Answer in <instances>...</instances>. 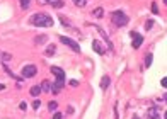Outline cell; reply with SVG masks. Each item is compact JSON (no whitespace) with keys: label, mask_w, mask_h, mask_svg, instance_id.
Instances as JSON below:
<instances>
[{"label":"cell","mask_w":167,"mask_h":119,"mask_svg":"<svg viewBox=\"0 0 167 119\" xmlns=\"http://www.w3.org/2000/svg\"><path fill=\"white\" fill-rule=\"evenodd\" d=\"M92 14H94V17H97V19H101V17H102V9H101V7L94 9V12H92Z\"/></svg>","instance_id":"cell-17"},{"label":"cell","mask_w":167,"mask_h":119,"mask_svg":"<svg viewBox=\"0 0 167 119\" xmlns=\"http://www.w3.org/2000/svg\"><path fill=\"white\" fill-rule=\"evenodd\" d=\"M148 118H150V119H160V118H159V114H157V111H155V109H152V111L148 112Z\"/></svg>","instance_id":"cell-20"},{"label":"cell","mask_w":167,"mask_h":119,"mask_svg":"<svg viewBox=\"0 0 167 119\" xmlns=\"http://www.w3.org/2000/svg\"><path fill=\"white\" fill-rule=\"evenodd\" d=\"M56 51V46L55 44H48V48H46V51H44V55L46 56H53Z\"/></svg>","instance_id":"cell-12"},{"label":"cell","mask_w":167,"mask_h":119,"mask_svg":"<svg viewBox=\"0 0 167 119\" xmlns=\"http://www.w3.org/2000/svg\"><path fill=\"white\" fill-rule=\"evenodd\" d=\"M152 26H153V21H148V22L145 24V29H150Z\"/></svg>","instance_id":"cell-27"},{"label":"cell","mask_w":167,"mask_h":119,"mask_svg":"<svg viewBox=\"0 0 167 119\" xmlns=\"http://www.w3.org/2000/svg\"><path fill=\"white\" fill-rule=\"evenodd\" d=\"M29 22H31L33 26H36V27H51V26L55 24V21H53L48 14H44V12H39V14L31 15Z\"/></svg>","instance_id":"cell-1"},{"label":"cell","mask_w":167,"mask_h":119,"mask_svg":"<svg viewBox=\"0 0 167 119\" xmlns=\"http://www.w3.org/2000/svg\"><path fill=\"white\" fill-rule=\"evenodd\" d=\"M164 119H167V111H166V112H164Z\"/></svg>","instance_id":"cell-32"},{"label":"cell","mask_w":167,"mask_h":119,"mask_svg":"<svg viewBox=\"0 0 167 119\" xmlns=\"http://www.w3.org/2000/svg\"><path fill=\"white\" fill-rule=\"evenodd\" d=\"M19 4H21V9H22V10H26V9H29L31 0H19Z\"/></svg>","instance_id":"cell-16"},{"label":"cell","mask_w":167,"mask_h":119,"mask_svg":"<svg viewBox=\"0 0 167 119\" xmlns=\"http://www.w3.org/2000/svg\"><path fill=\"white\" fill-rule=\"evenodd\" d=\"M0 90H5V85L4 84H0Z\"/></svg>","instance_id":"cell-30"},{"label":"cell","mask_w":167,"mask_h":119,"mask_svg":"<svg viewBox=\"0 0 167 119\" xmlns=\"http://www.w3.org/2000/svg\"><path fill=\"white\" fill-rule=\"evenodd\" d=\"M160 84H162V87H164V89H167V77L162 78V82H160Z\"/></svg>","instance_id":"cell-26"},{"label":"cell","mask_w":167,"mask_h":119,"mask_svg":"<svg viewBox=\"0 0 167 119\" xmlns=\"http://www.w3.org/2000/svg\"><path fill=\"white\" fill-rule=\"evenodd\" d=\"M145 65H147V66H150V65H152V55H147V58H145Z\"/></svg>","instance_id":"cell-22"},{"label":"cell","mask_w":167,"mask_h":119,"mask_svg":"<svg viewBox=\"0 0 167 119\" xmlns=\"http://www.w3.org/2000/svg\"><path fill=\"white\" fill-rule=\"evenodd\" d=\"M51 73H53L58 80H65V71H63L60 66H51Z\"/></svg>","instance_id":"cell-6"},{"label":"cell","mask_w":167,"mask_h":119,"mask_svg":"<svg viewBox=\"0 0 167 119\" xmlns=\"http://www.w3.org/2000/svg\"><path fill=\"white\" fill-rule=\"evenodd\" d=\"M41 89H43V92H51V85H49L48 80H44V82H43Z\"/></svg>","instance_id":"cell-15"},{"label":"cell","mask_w":167,"mask_h":119,"mask_svg":"<svg viewBox=\"0 0 167 119\" xmlns=\"http://www.w3.org/2000/svg\"><path fill=\"white\" fill-rule=\"evenodd\" d=\"M85 4H87V0H75L77 7H85Z\"/></svg>","instance_id":"cell-21"},{"label":"cell","mask_w":167,"mask_h":119,"mask_svg":"<svg viewBox=\"0 0 167 119\" xmlns=\"http://www.w3.org/2000/svg\"><path fill=\"white\" fill-rule=\"evenodd\" d=\"M111 17H113V19H111L113 24H114L116 27H123V26H126V24H128V21H130V19H128V17H126V15L123 14L121 10H116V12H113Z\"/></svg>","instance_id":"cell-2"},{"label":"cell","mask_w":167,"mask_h":119,"mask_svg":"<svg viewBox=\"0 0 167 119\" xmlns=\"http://www.w3.org/2000/svg\"><path fill=\"white\" fill-rule=\"evenodd\" d=\"M92 48H94V51L99 53V55H104L106 53V49H104V46H102V43L101 41H94L92 43Z\"/></svg>","instance_id":"cell-7"},{"label":"cell","mask_w":167,"mask_h":119,"mask_svg":"<svg viewBox=\"0 0 167 119\" xmlns=\"http://www.w3.org/2000/svg\"><path fill=\"white\" fill-rule=\"evenodd\" d=\"M56 107H58V104H56L55 100H51V102L48 104V109H49L51 112H55V111H56Z\"/></svg>","instance_id":"cell-19"},{"label":"cell","mask_w":167,"mask_h":119,"mask_svg":"<svg viewBox=\"0 0 167 119\" xmlns=\"http://www.w3.org/2000/svg\"><path fill=\"white\" fill-rule=\"evenodd\" d=\"M39 105H41V102L39 100H34L33 102V109H39Z\"/></svg>","instance_id":"cell-24"},{"label":"cell","mask_w":167,"mask_h":119,"mask_svg":"<svg viewBox=\"0 0 167 119\" xmlns=\"http://www.w3.org/2000/svg\"><path fill=\"white\" fill-rule=\"evenodd\" d=\"M152 12L153 14H159V7H157L155 4H152Z\"/></svg>","instance_id":"cell-25"},{"label":"cell","mask_w":167,"mask_h":119,"mask_svg":"<svg viewBox=\"0 0 167 119\" xmlns=\"http://www.w3.org/2000/svg\"><path fill=\"white\" fill-rule=\"evenodd\" d=\"M53 119H62V114H60V112H55V114H53Z\"/></svg>","instance_id":"cell-28"},{"label":"cell","mask_w":167,"mask_h":119,"mask_svg":"<svg viewBox=\"0 0 167 119\" xmlns=\"http://www.w3.org/2000/svg\"><path fill=\"white\" fill-rule=\"evenodd\" d=\"M0 61H2V53H0Z\"/></svg>","instance_id":"cell-33"},{"label":"cell","mask_w":167,"mask_h":119,"mask_svg":"<svg viewBox=\"0 0 167 119\" xmlns=\"http://www.w3.org/2000/svg\"><path fill=\"white\" fill-rule=\"evenodd\" d=\"M135 119H138V118H135Z\"/></svg>","instance_id":"cell-35"},{"label":"cell","mask_w":167,"mask_h":119,"mask_svg":"<svg viewBox=\"0 0 167 119\" xmlns=\"http://www.w3.org/2000/svg\"><path fill=\"white\" fill-rule=\"evenodd\" d=\"M164 102H167V94H166V95H164Z\"/></svg>","instance_id":"cell-31"},{"label":"cell","mask_w":167,"mask_h":119,"mask_svg":"<svg viewBox=\"0 0 167 119\" xmlns=\"http://www.w3.org/2000/svg\"><path fill=\"white\" fill-rule=\"evenodd\" d=\"M46 39H48L46 34H41V36H36L34 38V43L36 44H43V43H46Z\"/></svg>","instance_id":"cell-14"},{"label":"cell","mask_w":167,"mask_h":119,"mask_svg":"<svg viewBox=\"0 0 167 119\" xmlns=\"http://www.w3.org/2000/svg\"><path fill=\"white\" fill-rule=\"evenodd\" d=\"M60 41H62L63 44H67L68 48H72L73 51H75V53H80V46H78V43H77V41H73L72 38H67V36H62V38H60Z\"/></svg>","instance_id":"cell-3"},{"label":"cell","mask_w":167,"mask_h":119,"mask_svg":"<svg viewBox=\"0 0 167 119\" xmlns=\"http://www.w3.org/2000/svg\"><path fill=\"white\" fill-rule=\"evenodd\" d=\"M109 82H111V80H109V77H107V75H106V77H102V80H101V89H102V90H106V89L109 87Z\"/></svg>","instance_id":"cell-13"},{"label":"cell","mask_w":167,"mask_h":119,"mask_svg":"<svg viewBox=\"0 0 167 119\" xmlns=\"http://www.w3.org/2000/svg\"><path fill=\"white\" fill-rule=\"evenodd\" d=\"M22 78H33L36 77V73H38V68H36L34 65H28V66H24L22 68Z\"/></svg>","instance_id":"cell-4"},{"label":"cell","mask_w":167,"mask_h":119,"mask_svg":"<svg viewBox=\"0 0 167 119\" xmlns=\"http://www.w3.org/2000/svg\"><path fill=\"white\" fill-rule=\"evenodd\" d=\"M12 60V55H9V53H2V61L4 63H7V61H10Z\"/></svg>","instance_id":"cell-18"},{"label":"cell","mask_w":167,"mask_h":119,"mask_svg":"<svg viewBox=\"0 0 167 119\" xmlns=\"http://www.w3.org/2000/svg\"><path fill=\"white\" fill-rule=\"evenodd\" d=\"M60 21H62V24H63V26H70V22L67 21V17H60Z\"/></svg>","instance_id":"cell-23"},{"label":"cell","mask_w":167,"mask_h":119,"mask_svg":"<svg viewBox=\"0 0 167 119\" xmlns=\"http://www.w3.org/2000/svg\"><path fill=\"white\" fill-rule=\"evenodd\" d=\"M63 84H65V80H58V78H56V82L51 85V92H53V94H58V92L62 90Z\"/></svg>","instance_id":"cell-8"},{"label":"cell","mask_w":167,"mask_h":119,"mask_svg":"<svg viewBox=\"0 0 167 119\" xmlns=\"http://www.w3.org/2000/svg\"><path fill=\"white\" fill-rule=\"evenodd\" d=\"M70 85H72V87H77V85H78V82H77V80H70Z\"/></svg>","instance_id":"cell-29"},{"label":"cell","mask_w":167,"mask_h":119,"mask_svg":"<svg viewBox=\"0 0 167 119\" xmlns=\"http://www.w3.org/2000/svg\"><path fill=\"white\" fill-rule=\"evenodd\" d=\"M164 4H166V5H167V0H164Z\"/></svg>","instance_id":"cell-34"},{"label":"cell","mask_w":167,"mask_h":119,"mask_svg":"<svg viewBox=\"0 0 167 119\" xmlns=\"http://www.w3.org/2000/svg\"><path fill=\"white\" fill-rule=\"evenodd\" d=\"M29 92H31V95H34V97H36V95H39V94L43 92V89H41V85H33Z\"/></svg>","instance_id":"cell-11"},{"label":"cell","mask_w":167,"mask_h":119,"mask_svg":"<svg viewBox=\"0 0 167 119\" xmlns=\"http://www.w3.org/2000/svg\"><path fill=\"white\" fill-rule=\"evenodd\" d=\"M73 2H75V0H73Z\"/></svg>","instance_id":"cell-36"},{"label":"cell","mask_w":167,"mask_h":119,"mask_svg":"<svg viewBox=\"0 0 167 119\" xmlns=\"http://www.w3.org/2000/svg\"><path fill=\"white\" fill-rule=\"evenodd\" d=\"M39 4H51V7L55 9H62L65 4H63V0H38Z\"/></svg>","instance_id":"cell-5"},{"label":"cell","mask_w":167,"mask_h":119,"mask_svg":"<svg viewBox=\"0 0 167 119\" xmlns=\"http://www.w3.org/2000/svg\"><path fill=\"white\" fill-rule=\"evenodd\" d=\"M142 43H143V38H142L140 34H137L135 38H133V48H135V49H138L140 46H142Z\"/></svg>","instance_id":"cell-10"},{"label":"cell","mask_w":167,"mask_h":119,"mask_svg":"<svg viewBox=\"0 0 167 119\" xmlns=\"http://www.w3.org/2000/svg\"><path fill=\"white\" fill-rule=\"evenodd\" d=\"M96 29H97L99 32H101V36L106 39V43H107V46H109V49H113V44H111V41H109V38H107V34L104 32V29L101 27V26H96Z\"/></svg>","instance_id":"cell-9"}]
</instances>
